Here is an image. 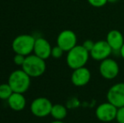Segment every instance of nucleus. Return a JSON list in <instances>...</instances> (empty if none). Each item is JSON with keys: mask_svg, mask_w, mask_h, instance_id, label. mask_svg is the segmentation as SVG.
Listing matches in <instances>:
<instances>
[{"mask_svg": "<svg viewBox=\"0 0 124 123\" xmlns=\"http://www.w3.org/2000/svg\"><path fill=\"white\" fill-rule=\"evenodd\" d=\"M90 52L82 45H77L67 52L66 62L71 69L85 67L90 58Z\"/></svg>", "mask_w": 124, "mask_h": 123, "instance_id": "obj_1", "label": "nucleus"}, {"mask_svg": "<svg viewBox=\"0 0 124 123\" xmlns=\"http://www.w3.org/2000/svg\"><path fill=\"white\" fill-rule=\"evenodd\" d=\"M8 84L10 85L14 92L24 94L30 88L31 77L23 69L15 70L10 73L8 79Z\"/></svg>", "mask_w": 124, "mask_h": 123, "instance_id": "obj_2", "label": "nucleus"}, {"mask_svg": "<svg viewBox=\"0 0 124 123\" xmlns=\"http://www.w3.org/2000/svg\"><path fill=\"white\" fill-rule=\"evenodd\" d=\"M21 67L31 78H37L46 72V65L44 59L35 54H31L25 58Z\"/></svg>", "mask_w": 124, "mask_h": 123, "instance_id": "obj_3", "label": "nucleus"}, {"mask_svg": "<svg viewBox=\"0 0 124 123\" xmlns=\"http://www.w3.org/2000/svg\"><path fill=\"white\" fill-rule=\"evenodd\" d=\"M36 38L31 35L23 34L16 36L12 42V49L15 54H21L27 57L34 51Z\"/></svg>", "mask_w": 124, "mask_h": 123, "instance_id": "obj_4", "label": "nucleus"}, {"mask_svg": "<svg viewBox=\"0 0 124 123\" xmlns=\"http://www.w3.org/2000/svg\"><path fill=\"white\" fill-rule=\"evenodd\" d=\"M99 72L103 79L112 80L118 76L120 67L116 60L108 58L101 62L99 66Z\"/></svg>", "mask_w": 124, "mask_h": 123, "instance_id": "obj_5", "label": "nucleus"}, {"mask_svg": "<svg viewBox=\"0 0 124 123\" xmlns=\"http://www.w3.org/2000/svg\"><path fill=\"white\" fill-rule=\"evenodd\" d=\"M52 102L46 97L35 99L31 105V111L35 116L45 117L50 115L52 108Z\"/></svg>", "mask_w": 124, "mask_h": 123, "instance_id": "obj_6", "label": "nucleus"}, {"mask_svg": "<svg viewBox=\"0 0 124 123\" xmlns=\"http://www.w3.org/2000/svg\"><path fill=\"white\" fill-rule=\"evenodd\" d=\"M117 108L110 102H104L97 106L95 116L97 119L103 122H110L116 120Z\"/></svg>", "mask_w": 124, "mask_h": 123, "instance_id": "obj_7", "label": "nucleus"}, {"mask_svg": "<svg viewBox=\"0 0 124 123\" xmlns=\"http://www.w3.org/2000/svg\"><path fill=\"white\" fill-rule=\"evenodd\" d=\"M106 99L116 108L124 106V83H116L111 86L107 91Z\"/></svg>", "mask_w": 124, "mask_h": 123, "instance_id": "obj_8", "label": "nucleus"}, {"mask_svg": "<svg viewBox=\"0 0 124 123\" xmlns=\"http://www.w3.org/2000/svg\"><path fill=\"white\" fill-rule=\"evenodd\" d=\"M77 36L71 30H64L59 33L57 38V45L68 52L77 46Z\"/></svg>", "mask_w": 124, "mask_h": 123, "instance_id": "obj_9", "label": "nucleus"}, {"mask_svg": "<svg viewBox=\"0 0 124 123\" xmlns=\"http://www.w3.org/2000/svg\"><path fill=\"white\" fill-rule=\"evenodd\" d=\"M112 54V49L108 45L106 41H98L95 42L93 49L90 52V56L95 61H103L110 58Z\"/></svg>", "mask_w": 124, "mask_h": 123, "instance_id": "obj_10", "label": "nucleus"}, {"mask_svg": "<svg viewBox=\"0 0 124 123\" xmlns=\"http://www.w3.org/2000/svg\"><path fill=\"white\" fill-rule=\"evenodd\" d=\"M91 79V72L86 67L74 69L71 75V82L76 87H83L89 84Z\"/></svg>", "mask_w": 124, "mask_h": 123, "instance_id": "obj_11", "label": "nucleus"}, {"mask_svg": "<svg viewBox=\"0 0 124 123\" xmlns=\"http://www.w3.org/2000/svg\"><path fill=\"white\" fill-rule=\"evenodd\" d=\"M52 46L47 40L43 37L36 38L34 46V54L39 58L46 60L51 57L52 53Z\"/></svg>", "mask_w": 124, "mask_h": 123, "instance_id": "obj_12", "label": "nucleus"}, {"mask_svg": "<svg viewBox=\"0 0 124 123\" xmlns=\"http://www.w3.org/2000/svg\"><path fill=\"white\" fill-rule=\"evenodd\" d=\"M106 41L112 49V53L116 51L119 53L120 49L124 43V37L121 31L117 30H111L107 33Z\"/></svg>", "mask_w": 124, "mask_h": 123, "instance_id": "obj_13", "label": "nucleus"}, {"mask_svg": "<svg viewBox=\"0 0 124 123\" xmlns=\"http://www.w3.org/2000/svg\"><path fill=\"white\" fill-rule=\"evenodd\" d=\"M8 106L15 111L24 110L26 105V100L23 94L14 92L8 100Z\"/></svg>", "mask_w": 124, "mask_h": 123, "instance_id": "obj_14", "label": "nucleus"}, {"mask_svg": "<svg viewBox=\"0 0 124 123\" xmlns=\"http://www.w3.org/2000/svg\"><path fill=\"white\" fill-rule=\"evenodd\" d=\"M50 115L53 117L54 120L62 121L67 116L68 110L64 105H61V104H55L52 105Z\"/></svg>", "mask_w": 124, "mask_h": 123, "instance_id": "obj_15", "label": "nucleus"}, {"mask_svg": "<svg viewBox=\"0 0 124 123\" xmlns=\"http://www.w3.org/2000/svg\"><path fill=\"white\" fill-rule=\"evenodd\" d=\"M13 93V89H11V87L8 83L0 84V99L1 100H8Z\"/></svg>", "mask_w": 124, "mask_h": 123, "instance_id": "obj_16", "label": "nucleus"}, {"mask_svg": "<svg viewBox=\"0 0 124 123\" xmlns=\"http://www.w3.org/2000/svg\"><path fill=\"white\" fill-rule=\"evenodd\" d=\"M64 51L57 45L56 46L52 47V53H51V57H52L55 59H58V58H61L63 55Z\"/></svg>", "mask_w": 124, "mask_h": 123, "instance_id": "obj_17", "label": "nucleus"}, {"mask_svg": "<svg viewBox=\"0 0 124 123\" xmlns=\"http://www.w3.org/2000/svg\"><path fill=\"white\" fill-rule=\"evenodd\" d=\"M87 1L91 6L95 8H101L108 3L107 0H87Z\"/></svg>", "mask_w": 124, "mask_h": 123, "instance_id": "obj_18", "label": "nucleus"}, {"mask_svg": "<svg viewBox=\"0 0 124 123\" xmlns=\"http://www.w3.org/2000/svg\"><path fill=\"white\" fill-rule=\"evenodd\" d=\"M25 56L24 55H21V54H15V58H14V62L15 63V65L17 66H21L24 64L25 62Z\"/></svg>", "mask_w": 124, "mask_h": 123, "instance_id": "obj_19", "label": "nucleus"}, {"mask_svg": "<svg viewBox=\"0 0 124 123\" xmlns=\"http://www.w3.org/2000/svg\"><path fill=\"white\" fill-rule=\"evenodd\" d=\"M116 120L118 123H124V106L117 108Z\"/></svg>", "mask_w": 124, "mask_h": 123, "instance_id": "obj_20", "label": "nucleus"}, {"mask_svg": "<svg viewBox=\"0 0 124 123\" xmlns=\"http://www.w3.org/2000/svg\"><path fill=\"white\" fill-rule=\"evenodd\" d=\"M82 46H83L84 47H85V49L89 51V52H90L91 50L93 49L94 46H95V42H94L93 41H91V40H86L85 41H84V43H83Z\"/></svg>", "mask_w": 124, "mask_h": 123, "instance_id": "obj_21", "label": "nucleus"}, {"mask_svg": "<svg viewBox=\"0 0 124 123\" xmlns=\"http://www.w3.org/2000/svg\"><path fill=\"white\" fill-rule=\"evenodd\" d=\"M119 55L122 57V58L124 59V43L123 45V46H122V48L120 49V51H119Z\"/></svg>", "mask_w": 124, "mask_h": 123, "instance_id": "obj_22", "label": "nucleus"}, {"mask_svg": "<svg viewBox=\"0 0 124 123\" xmlns=\"http://www.w3.org/2000/svg\"><path fill=\"white\" fill-rule=\"evenodd\" d=\"M50 123H64L62 121H58V120H54L53 122H50Z\"/></svg>", "mask_w": 124, "mask_h": 123, "instance_id": "obj_23", "label": "nucleus"}, {"mask_svg": "<svg viewBox=\"0 0 124 123\" xmlns=\"http://www.w3.org/2000/svg\"><path fill=\"white\" fill-rule=\"evenodd\" d=\"M108 3H115L116 2H118V0H107Z\"/></svg>", "mask_w": 124, "mask_h": 123, "instance_id": "obj_24", "label": "nucleus"}, {"mask_svg": "<svg viewBox=\"0 0 124 123\" xmlns=\"http://www.w3.org/2000/svg\"><path fill=\"white\" fill-rule=\"evenodd\" d=\"M74 1H78V0H74Z\"/></svg>", "mask_w": 124, "mask_h": 123, "instance_id": "obj_25", "label": "nucleus"}]
</instances>
